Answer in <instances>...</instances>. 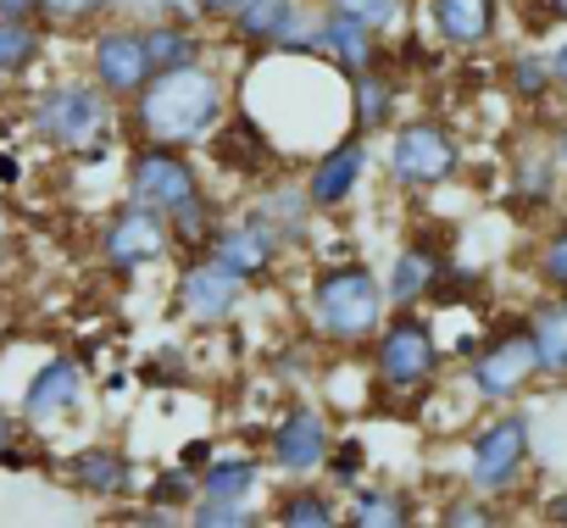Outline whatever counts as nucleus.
Here are the masks:
<instances>
[{
    "instance_id": "36",
    "label": "nucleus",
    "mask_w": 567,
    "mask_h": 528,
    "mask_svg": "<svg viewBox=\"0 0 567 528\" xmlns=\"http://www.w3.org/2000/svg\"><path fill=\"white\" fill-rule=\"evenodd\" d=\"M189 528H256L267 522V511H256L250 500H223V495H195L184 511Z\"/></svg>"
},
{
    "instance_id": "44",
    "label": "nucleus",
    "mask_w": 567,
    "mask_h": 528,
    "mask_svg": "<svg viewBox=\"0 0 567 528\" xmlns=\"http://www.w3.org/2000/svg\"><path fill=\"white\" fill-rule=\"evenodd\" d=\"M539 522H550V528H567V484H561V489H550V495L539 500Z\"/></svg>"
},
{
    "instance_id": "15",
    "label": "nucleus",
    "mask_w": 567,
    "mask_h": 528,
    "mask_svg": "<svg viewBox=\"0 0 567 528\" xmlns=\"http://www.w3.org/2000/svg\"><path fill=\"white\" fill-rule=\"evenodd\" d=\"M90 401V367L84 356L73 351H45L34 362V373L23 379V395H18V417H23V434H51L62 428L68 417H79Z\"/></svg>"
},
{
    "instance_id": "48",
    "label": "nucleus",
    "mask_w": 567,
    "mask_h": 528,
    "mask_svg": "<svg viewBox=\"0 0 567 528\" xmlns=\"http://www.w3.org/2000/svg\"><path fill=\"white\" fill-rule=\"evenodd\" d=\"M0 18H34L40 23V0H0Z\"/></svg>"
},
{
    "instance_id": "28",
    "label": "nucleus",
    "mask_w": 567,
    "mask_h": 528,
    "mask_svg": "<svg viewBox=\"0 0 567 528\" xmlns=\"http://www.w3.org/2000/svg\"><path fill=\"white\" fill-rule=\"evenodd\" d=\"M51 40H56V34H51L45 23H34V18H0V90L29 84V79L45 68Z\"/></svg>"
},
{
    "instance_id": "53",
    "label": "nucleus",
    "mask_w": 567,
    "mask_h": 528,
    "mask_svg": "<svg viewBox=\"0 0 567 528\" xmlns=\"http://www.w3.org/2000/svg\"><path fill=\"white\" fill-rule=\"evenodd\" d=\"M561 211H567V200H561Z\"/></svg>"
},
{
    "instance_id": "31",
    "label": "nucleus",
    "mask_w": 567,
    "mask_h": 528,
    "mask_svg": "<svg viewBox=\"0 0 567 528\" xmlns=\"http://www.w3.org/2000/svg\"><path fill=\"white\" fill-rule=\"evenodd\" d=\"M267 478V456L245 451V445H217V456L200 467V495H223V500H256Z\"/></svg>"
},
{
    "instance_id": "9",
    "label": "nucleus",
    "mask_w": 567,
    "mask_h": 528,
    "mask_svg": "<svg viewBox=\"0 0 567 528\" xmlns=\"http://www.w3.org/2000/svg\"><path fill=\"white\" fill-rule=\"evenodd\" d=\"M167 256H178V239H173V222L167 211L123 195L101 222H95V261L112 273V279H140L151 268H162Z\"/></svg>"
},
{
    "instance_id": "19",
    "label": "nucleus",
    "mask_w": 567,
    "mask_h": 528,
    "mask_svg": "<svg viewBox=\"0 0 567 528\" xmlns=\"http://www.w3.org/2000/svg\"><path fill=\"white\" fill-rule=\"evenodd\" d=\"M56 478L79 495V500H95V506H112V500H128L140 489V467L123 445L112 439H84L79 451L56 456Z\"/></svg>"
},
{
    "instance_id": "1",
    "label": "nucleus",
    "mask_w": 567,
    "mask_h": 528,
    "mask_svg": "<svg viewBox=\"0 0 567 528\" xmlns=\"http://www.w3.org/2000/svg\"><path fill=\"white\" fill-rule=\"evenodd\" d=\"M239 90L228 79V68L217 62H195L178 73H156L128 106H123V134L128 139H162V145H184L200 151L206 134L234 112Z\"/></svg>"
},
{
    "instance_id": "25",
    "label": "nucleus",
    "mask_w": 567,
    "mask_h": 528,
    "mask_svg": "<svg viewBox=\"0 0 567 528\" xmlns=\"http://www.w3.org/2000/svg\"><path fill=\"white\" fill-rule=\"evenodd\" d=\"M272 528H340L346 522V495L329 489L323 478H284V489L267 500Z\"/></svg>"
},
{
    "instance_id": "52",
    "label": "nucleus",
    "mask_w": 567,
    "mask_h": 528,
    "mask_svg": "<svg viewBox=\"0 0 567 528\" xmlns=\"http://www.w3.org/2000/svg\"><path fill=\"white\" fill-rule=\"evenodd\" d=\"M7 351H12V318L0 312V362H7Z\"/></svg>"
},
{
    "instance_id": "8",
    "label": "nucleus",
    "mask_w": 567,
    "mask_h": 528,
    "mask_svg": "<svg viewBox=\"0 0 567 528\" xmlns=\"http://www.w3.org/2000/svg\"><path fill=\"white\" fill-rule=\"evenodd\" d=\"M217 40L239 56H318L323 0H239Z\"/></svg>"
},
{
    "instance_id": "30",
    "label": "nucleus",
    "mask_w": 567,
    "mask_h": 528,
    "mask_svg": "<svg viewBox=\"0 0 567 528\" xmlns=\"http://www.w3.org/2000/svg\"><path fill=\"white\" fill-rule=\"evenodd\" d=\"M501 84L523 112H545L556 101V73H550V45H512L501 56Z\"/></svg>"
},
{
    "instance_id": "51",
    "label": "nucleus",
    "mask_w": 567,
    "mask_h": 528,
    "mask_svg": "<svg viewBox=\"0 0 567 528\" xmlns=\"http://www.w3.org/2000/svg\"><path fill=\"white\" fill-rule=\"evenodd\" d=\"M128 384H134V373H112V379H106V384H101V395H123V390H128Z\"/></svg>"
},
{
    "instance_id": "46",
    "label": "nucleus",
    "mask_w": 567,
    "mask_h": 528,
    "mask_svg": "<svg viewBox=\"0 0 567 528\" xmlns=\"http://www.w3.org/2000/svg\"><path fill=\"white\" fill-rule=\"evenodd\" d=\"M545 139H550V151H556V162H561V173H567V112L545 123Z\"/></svg>"
},
{
    "instance_id": "21",
    "label": "nucleus",
    "mask_w": 567,
    "mask_h": 528,
    "mask_svg": "<svg viewBox=\"0 0 567 528\" xmlns=\"http://www.w3.org/2000/svg\"><path fill=\"white\" fill-rule=\"evenodd\" d=\"M456 261V250H451V239H440V234H412V239H401L395 245V256L384 261V296H390V312H401V307H429L434 301V284H440V273Z\"/></svg>"
},
{
    "instance_id": "35",
    "label": "nucleus",
    "mask_w": 567,
    "mask_h": 528,
    "mask_svg": "<svg viewBox=\"0 0 567 528\" xmlns=\"http://www.w3.org/2000/svg\"><path fill=\"white\" fill-rule=\"evenodd\" d=\"M318 478H323L329 489H340V495H351L362 478H373V451H368V439H362V434H340Z\"/></svg>"
},
{
    "instance_id": "16",
    "label": "nucleus",
    "mask_w": 567,
    "mask_h": 528,
    "mask_svg": "<svg viewBox=\"0 0 567 528\" xmlns=\"http://www.w3.org/2000/svg\"><path fill=\"white\" fill-rule=\"evenodd\" d=\"M200 162H206V167H217V173H228V184L250 189V184H261V178L278 167V139L261 128V117H256L250 106H239V101H234V112L206 134Z\"/></svg>"
},
{
    "instance_id": "5",
    "label": "nucleus",
    "mask_w": 567,
    "mask_h": 528,
    "mask_svg": "<svg viewBox=\"0 0 567 528\" xmlns=\"http://www.w3.org/2000/svg\"><path fill=\"white\" fill-rule=\"evenodd\" d=\"M528 478H534V412L523 401L478 412L462 445V489L506 506L528 489Z\"/></svg>"
},
{
    "instance_id": "14",
    "label": "nucleus",
    "mask_w": 567,
    "mask_h": 528,
    "mask_svg": "<svg viewBox=\"0 0 567 528\" xmlns=\"http://www.w3.org/2000/svg\"><path fill=\"white\" fill-rule=\"evenodd\" d=\"M373 167H379V145H373L368 134H357V128H346V134H334L323 151H312V162L301 167V178H307V195H312L318 217L351 211V206L362 200Z\"/></svg>"
},
{
    "instance_id": "32",
    "label": "nucleus",
    "mask_w": 567,
    "mask_h": 528,
    "mask_svg": "<svg viewBox=\"0 0 567 528\" xmlns=\"http://www.w3.org/2000/svg\"><path fill=\"white\" fill-rule=\"evenodd\" d=\"M223 217H228V200H223V189H212V184H200L184 206H173V211H167V222H173L178 256L206 250V245H212V234L223 228Z\"/></svg>"
},
{
    "instance_id": "37",
    "label": "nucleus",
    "mask_w": 567,
    "mask_h": 528,
    "mask_svg": "<svg viewBox=\"0 0 567 528\" xmlns=\"http://www.w3.org/2000/svg\"><path fill=\"white\" fill-rule=\"evenodd\" d=\"M195 495H200V478H195L189 467H178V462H162V467L145 478V489H140V500H151V506H173V511H189Z\"/></svg>"
},
{
    "instance_id": "12",
    "label": "nucleus",
    "mask_w": 567,
    "mask_h": 528,
    "mask_svg": "<svg viewBox=\"0 0 567 528\" xmlns=\"http://www.w3.org/2000/svg\"><path fill=\"white\" fill-rule=\"evenodd\" d=\"M200 184H206L200 151L162 145V139H128V145H123V195H134V200H145V206H156V211H173V206H184Z\"/></svg>"
},
{
    "instance_id": "4",
    "label": "nucleus",
    "mask_w": 567,
    "mask_h": 528,
    "mask_svg": "<svg viewBox=\"0 0 567 528\" xmlns=\"http://www.w3.org/2000/svg\"><path fill=\"white\" fill-rule=\"evenodd\" d=\"M368 373H373V390H379V406L390 412H412L423 406L440 384H445V340L429 318V307H401L384 318V329L373 334V345L362 351Z\"/></svg>"
},
{
    "instance_id": "7",
    "label": "nucleus",
    "mask_w": 567,
    "mask_h": 528,
    "mask_svg": "<svg viewBox=\"0 0 567 528\" xmlns=\"http://www.w3.org/2000/svg\"><path fill=\"white\" fill-rule=\"evenodd\" d=\"M462 162H467L462 134L445 117H401L379 151V167L395 195H434L462 178Z\"/></svg>"
},
{
    "instance_id": "41",
    "label": "nucleus",
    "mask_w": 567,
    "mask_h": 528,
    "mask_svg": "<svg viewBox=\"0 0 567 528\" xmlns=\"http://www.w3.org/2000/svg\"><path fill=\"white\" fill-rule=\"evenodd\" d=\"M212 456H217V439H212V434H189V439L178 445V456H173V462H178V467H189V473L200 478V467H206Z\"/></svg>"
},
{
    "instance_id": "45",
    "label": "nucleus",
    "mask_w": 567,
    "mask_h": 528,
    "mask_svg": "<svg viewBox=\"0 0 567 528\" xmlns=\"http://www.w3.org/2000/svg\"><path fill=\"white\" fill-rule=\"evenodd\" d=\"M550 73H556V101H567V29L550 45Z\"/></svg>"
},
{
    "instance_id": "13",
    "label": "nucleus",
    "mask_w": 567,
    "mask_h": 528,
    "mask_svg": "<svg viewBox=\"0 0 567 528\" xmlns=\"http://www.w3.org/2000/svg\"><path fill=\"white\" fill-rule=\"evenodd\" d=\"M84 45V56H79V68L117 101V106H128L151 79H156V62H151V40H145V29L140 23H128V18H112V23H101L90 40H79Z\"/></svg>"
},
{
    "instance_id": "6",
    "label": "nucleus",
    "mask_w": 567,
    "mask_h": 528,
    "mask_svg": "<svg viewBox=\"0 0 567 528\" xmlns=\"http://www.w3.org/2000/svg\"><path fill=\"white\" fill-rule=\"evenodd\" d=\"M456 390L478 406V412H495V406H517L539 390V356H534V334H528V318H501L478 334L473 356L456 362Z\"/></svg>"
},
{
    "instance_id": "50",
    "label": "nucleus",
    "mask_w": 567,
    "mask_h": 528,
    "mask_svg": "<svg viewBox=\"0 0 567 528\" xmlns=\"http://www.w3.org/2000/svg\"><path fill=\"white\" fill-rule=\"evenodd\" d=\"M539 12H545V23L567 29V0H539Z\"/></svg>"
},
{
    "instance_id": "3",
    "label": "nucleus",
    "mask_w": 567,
    "mask_h": 528,
    "mask_svg": "<svg viewBox=\"0 0 567 528\" xmlns=\"http://www.w3.org/2000/svg\"><path fill=\"white\" fill-rule=\"evenodd\" d=\"M23 128L34 145L56 151V156H73V162H101V156H117L128 145L123 134V106L79 68L68 79H51L29 95L23 106Z\"/></svg>"
},
{
    "instance_id": "34",
    "label": "nucleus",
    "mask_w": 567,
    "mask_h": 528,
    "mask_svg": "<svg viewBox=\"0 0 567 528\" xmlns=\"http://www.w3.org/2000/svg\"><path fill=\"white\" fill-rule=\"evenodd\" d=\"M528 273L539 290H567V211L550 217L528 250Z\"/></svg>"
},
{
    "instance_id": "22",
    "label": "nucleus",
    "mask_w": 567,
    "mask_h": 528,
    "mask_svg": "<svg viewBox=\"0 0 567 528\" xmlns=\"http://www.w3.org/2000/svg\"><path fill=\"white\" fill-rule=\"evenodd\" d=\"M318 62H329L334 73H362V68H395V40L379 34L368 18L323 7V40H318Z\"/></svg>"
},
{
    "instance_id": "43",
    "label": "nucleus",
    "mask_w": 567,
    "mask_h": 528,
    "mask_svg": "<svg viewBox=\"0 0 567 528\" xmlns=\"http://www.w3.org/2000/svg\"><path fill=\"white\" fill-rule=\"evenodd\" d=\"M234 7H239V0H195V18H200L206 29H223V23L234 18Z\"/></svg>"
},
{
    "instance_id": "17",
    "label": "nucleus",
    "mask_w": 567,
    "mask_h": 528,
    "mask_svg": "<svg viewBox=\"0 0 567 528\" xmlns=\"http://www.w3.org/2000/svg\"><path fill=\"white\" fill-rule=\"evenodd\" d=\"M206 256H217L223 268L239 273L250 290H267V284L284 273V256H290V245H284V234H278L267 217H256V211L239 206V217H223V228L212 234Z\"/></svg>"
},
{
    "instance_id": "18",
    "label": "nucleus",
    "mask_w": 567,
    "mask_h": 528,
    "mask_svg": "<svg viewBox=\"0 0 567 528\" xmlns=\"http://www.w3.org/2000/svg\"><path fill=\"white\" fill-rule=\"evenodd\" d=\"M561 184H567V173H561L545 128L539 134H523L506 151V206L517 217H550V211H561Z\"/></svg>"
},
{
    "instance_id": "40",
    "label": "nucleus",
    "mask_w": 567,
    "mask_h": 528,
    "mask_svg": "<svg viewBox=\"0 0 567 528\" xmlns=\"http://www.w3.org/2000/svg\"><path fill=\"white\" fill-rule=\"evenodd\" d=\"M117 18L151 29V23H173V18H195V0H117Z\"/></svg>"
},
{
    "instance_id": "39",
    "label": "nucleus",
    "mask_w": 567,
    "mask_h": 528,
    "mask_svg": "<svg viewBox=\"0 0 567 528\" xmlns=\"http://www.w3.org/2000/svg\"><path fill=\"white\" fill-rule=\"evenodd\" d=\"M323 7H340V12H357V18H368L379 34H406L412 29V18H417V0H323Z\"/></svg>"
},
{
    "instance_id": "11",
    "label": "nucleus",
    "mask_w": 567,
    "mask_h": 528,
    "mask_svg": "<svg viewBox=\"0 0 567 528\" xmlns=\"http://www.w3.org/2000/svg\"><path fill=\"white\" fill-rule=\"evenodd\" d=\"M250 296H256V290H250L239 273H228L217 256H206V250L178 256L173 307H178V318H184L189 329H200V334H223V329H234V323L245 318Z\"/></svg>"
},
{
    "instance_id": "33",
    "label": "nucleus",
    "mask_w": 567,
    "mask_h": 528,
    "mask_svg": "<svg viewBox=\"0 0 567 528\" xmlns=\"http://www.w3.org/2000/svg\"><path fill=\"white\" fill-rule=\"evenodd\" d=\"M112 18H117V0H40V23L56 40H90Z\"/></svg>"
},
{
    "instance_id": "10",
    "label": "nucleus",
    "mask_w": 567,
    "mask_h": 528,
    "mask_svg": "<svg viewBox=\"0 0 567 528\" xmlns=\"http://www.w3.org/2000/svg\"><path fill=\"white\" fill-rule=\"evenodd\" d=\"M334 439H340V417L323 401H312V395L284 401L278 417L261 434L267 473H278V478H318L329 451H334Z\"/></svg>"
},
{
    "instance_id": "24",
    "label": "nucleus",
    "mask_w": 567,
    "mask_h": 528,
    "mask_svg": "<svg viewBox=\"0 0 567 528\" xmlns=\"http://www.w3.org/2000/svg\"><path fill=\"white\" fill-rule=\"evenodd\" d=\"M245 211L267 217V222L284 234V245H290V250H307V245H312L318 206H312V195H307V178H301V173H284V167H272L261 184H250Z\"/></svg>"
},
{
    "instance_id": "20",
    "label": "nucleus",
    "mask_w": 567,
    "mask_h": 528,
    "mask_svg": "<svg viewBox=\"0 0 567 528\" xmlns=\"http://www.w3.org/2000/svg\"><path fill=\"white\" fill-rule=\"evenodd\" d=\"M501 18L506 7L501 0H417V29L451 56H473V51H489L501 40Z\"/></svg>"
},
{
    "instance_id": "29",
    "label": "nucleus",
    "mask_w": 567,
    "mask_h": 528,
    "mask_svg": "<svg viewBox=\"0 0 567 528\" xmlns=\"http://www.w3.org/2000/svg\"><path fill=\"white\" fill-rule=\"evenodd\" d=\"M145 40H151V62H156V73H178V68L212 62V51H217V29H206L200 18L151 23Z\"/></svg>"
},
{
    "instance_id": "27",
    "label": "nucleus",
    "mask_w": 567,
    "mask_h": 528,
    "mask_svg": "<svg viewBox=\"0 0 567 528\" xmlns=\"http://www.w3.org/2000/svg\"><path fill=\"white\" fill-rule=\"evenodd\" d=\"M534 356H539V384H567V290H545L528 312Z\"/></svg>"
},
{
    "instance_id": "26",
    "label": "nucleus",
    "mask_w": 567,
    "mask_h": 528,
    "mask_svg": "<svg viewBox=\"0 0 567 528\" xmlns=\"http://www.w3.org/2000/svg\"><path fill=\"white\" fill-rule=\"evenodd\" d=\"M417 517H423L417 495L401 489V484H384V478H362L346 495V522L351 528H412Z\"/></svg>"
},
{
    "instance_id": "49",
    "label": "nucleus",
    "mask_w": 567,
    "mask_h": 528,
    "mask_svg": "<svg viewBox=\"0 0 567 528\" xmlns=\"http://www.w3.org/2000/svg\"><path fill=\"white\" fill-rule=\"evenodd\" d=\"M23 178V162H18V151H0V184H18Z\"/></svg>"
},
{
    "instance_id": "38",
    "label": "nucleus",
    "mask_w": 567,
    "mask_h": 528,
    "mask_svg": "<svg viewBox=\"0 0 567 528\" xmlns=\"http://www.w3.org/2000/svg\"><path fill=\"white\" fill-rule=\"evenodd\" d=\"M434 522H445V528H495V522H506V511H501V500L462 489V495H445L440 500Z\"/></svg>"
},
{
    "instance_id": "23",
    "label": "nucleus",
    "mask_w": 567,
    "mask_h": 528,
    "mask_svg": "<svg viewBox=\"0 0 567 528\" xmlns=\"http://www.w3.org/2000/svg\"><path fill=\"white\" fill-rule=\"evenodd\" d=\"M406 112V73L401 68H362L346 79V128L384 139Z\"/></svg>"
},
{
    "instance_id": "42",
    "label": "nucleus",
    "mask_w": 567,
    "mask_h": 528,
    "mask_svg": "<svg viewBox=\"0 0 567 528\" xmlns=\"http://www.w3.org/2000/svg\"><path fill=\"white\" fill-rule=\"evenodd\" d=\"M123 522H128V528H184V511H173V506H151V500H140V511H128Z\"/></svg>"
},
{
    "instance_id": "2",
    "label": "nucleus",
    "mask_w": 567,
    "mask_h": 528,
    "mask_svg": "<svg viewBox=\"0 0 567 528\" xmlns=\"http://www.w3.org/2000/svg\"><path fill=\"white\" fill-rule=\"evenodd\" d=\"M390 318V296H384V273L368 268L362 256H340L307 273L301 290V329L334 351V356H362L373 345V334Z\"/></svg>"
},
{
    "instance_id": "47",
    "label": "nucleus",
    "mask_w": 567,
    "mask_h": 528,
    "mask_svg": "<svg viewBox=\"0 0 567 528\" xmlns=\"http://www.w3.org/2000/svg\"><path fill=\"white\" fill-rule=\"evenodd\" d=\"M18 434H23V417H18V406H7V401H0V451H7Z\"/></svg>"
}]
</instances>
